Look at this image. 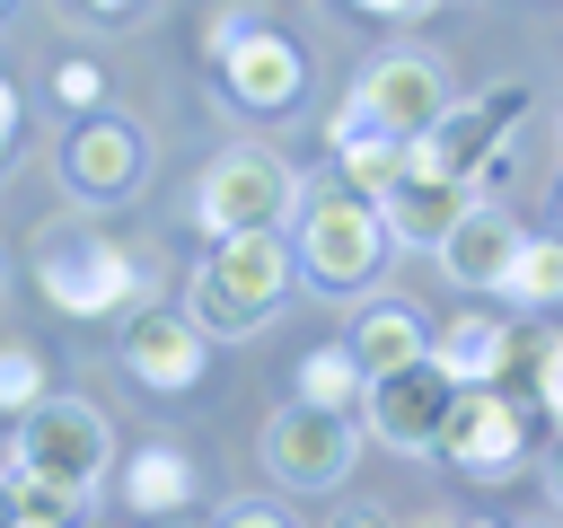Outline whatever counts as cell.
Returning <instances> with one entry per match:
<instances>
[{"label":"cell","mask_w":563,"mask_h":528,"mask_svg":"<svg viewBox=\"0 0 563 528\" xmlns=\"http://www.w3.org/2000/svg\"><path fill=\"white\" fill-rule=\"evenodd\" d=\"M290 282H299V255L282 246V229H238V238H211L202 264L185 273V308L202 334L246 343L290 308Z\"/></svg>","instance_id":"6da1fadb"},{"label":"cell","mask_w":563,"mask_h":528,"mask_svg":"<svg viewBox=\"0 0 563 528\" xmlns=\"http://www.w3.org/2000/svg\"><path fill=\"white\" fill-rule=\"evenodd\" d=\"M106 466H114V422H106V405L44 387V396L18 414V440H9V475H18V484H44V493H62V502L88 510V493L106 484Z\"/></svg>","instance_id":"7a4b0ae2"},{"label":"cell","mask_w":563,"mask_h":528,"mask_svg":"<svg viewBox=\"0 0 563 528\" xmlns=\"http://www.w3.org/2000/svg\"><path fill=\"white\" fill-rule=\"evenodd\" d=\"M141 282H150V264H141L123 238L88 229V220H53V229L35 238V290H44L62 317H114V308L141 299Z\"/></svg>","instance_id":"3957f363"},{"label":"cell","mask_w":563,"mask_h":528,"mask_svg":"<svg viewBox=\"0 0 563 528\" xmlns=\"http://www.w3.org/2000/svg\"><path fill=\"white\" fill-rule=\"evenodd\" d=\"M387 220H378V202L369 194H352V185H334V194H299V273L308 282H325V290H369L378 282V264H387Z\"/></svg>","instance_id":"277c9868"},{"label":"cell","mask_w":563,"mask_h":528,"mask_svg":"<svg viewBox=\"0 0 563 528\" xmlns=\"http://www.w3.org/2000/svg\"><path fill=\"white\" fill-rule=\"evenodd\" d=\"M299 167L282 158V150H264V141H238V150H220L211 167H202V185H194V220L211 229V238H238V229H282L290 211H299Z\"/></svg>","instance_id":"5b68a950"},{"label":"cell","mask_w":563,"mask_h":528,"mask_svg":"<svg viewBox=\"0 0 563 528\" xmlns=\"http://www.w3.org/2000/svg\"><path fill=\"white\" fill-rule=\"evenodd\" d=\"M440 106H449V70H440L431 53H378V62L352 79V97L325 114V141H361V132L413 141Z\"/></svg>","instance_id":"8992f818"},{"label":"cell","mask_w":563,"mask_h":528,"mask_svg":"<svg viewBox=\"0 0 563 528\" xmlns=\"http://www.w3.org/2000/svg\"><path fill=\"white\" fill-rule=\"evenodd\" d=\"M528 123V88H493V97H449L422 132H413V167H431V176H457V185H475L493 158H501V141Z\"/></svg>","instance_id":"52a82bcc"},{"label":"cell","mask_w":563,"mask_h":528,"mask_svg":"<svg viewBox=\"0 0 563 528\" xmlns=\"http://www.w3.org/2000/svg\"><path fill=\"white\" fill-rule=\"evenodd\" d=\"M352 414H325V405H282L273 422H264V440H255V458H264V475L273 484H290V493H334L343 475H352Z\"/></svg>","instance_id":"ba28073f"},{"label":"cell","mask_w":563,"mask_h":528,"mask_svg":"<svg viewBox=\"0 0 563 528\" xmlns=\"http://www.w3.org/2000/svg\"><path fill=\"white\" fill-rule=\"evenodd\" d=\"M449 396H457V378H449V370L431 361V343H422L405 370H378V378H361V422H369V431H378L396 458H431Z\"/></svg>","instance_id":"9c48e42d"},{"label":"cell","mask_w":563,"mask_h":528,"mask_svg":"<svg viewBox=\"0 0 563 528\" xmlns=\"http://www.w3.org/2000/svg\"><path fill=\"white\" fill-rule=\"evenodd\" d=\"M519 449H528V431H519V405H510L501 387H457L449 414H440V440H431V458H449V466L475 475V484L510 475Z\"/></svg>","instance_id":"30bf717a"},{"label":"cell","mask_w":563,"mask_h":528,"mask_svg":"<svg viewBox=\"0 0 563 528\" xmlns=\"http://www.w3.org/2000/svg\"><path fill=\"white\" fill-rule=\"evenodd\" d=\"M141 176H150V141L123 114H88L62 141V194H79V202H123Z\"/></svg>","instance_id":"8fae6325"},{"label":"cell","mask_w":563,"mask_h":528,"mask_svg":"<svg viewBox=\"0 0 563 528\" xmlns=\"http://www.w3.org/2000/svg\"><path fill=\"white\" fill-rule=\"evenodd\" d=\"M202 352H211V334L194 326V308H141L123 326V370L158 396H185L202 378Z\"/></svg>","instance_id":"7c38bea8"},{"label":"cell","mask_w":563,"mask_h":528,"mask_svg":"<svg viewBox=\"0 0 563 528\" xmlns=\"http://www.w3.org/2000/svg\"><path fill=\"white\" fill-rule=\"evenodd\" d=\"M528 352H537V334L510 326V317H484V308H457V317L431 334V361H440L457 387H501Z\"/></svg>","instance_id":"4fadbf2b"},{"label":"cell","mask_w":563,"mask_h":528,"mask_svg":"<svg viewBox=\"0 0 563 528\" xmlns=\"http://www.w3.org/2000/svg\"><path fill=\"white\" fill-rule=\"evenodd\" d=\"M299 79H308V62H299V44L282 35V26H246L229 53H220V88L246 106V114H282L290 97H299Z\"/></svg>","instance_id":"5bb4252c"},{"label":"cell","mask_w":563,"mask_h":528,"mask_svg":"<svg viewBox=\"0 0 563 528\" xmlns=\"http://www.w3.org/2000/svg\"><path fill=\"white\" fill-rule=\"evenodd\" d=\"M519 238H528V229H519L501 202H466V211H457V229H449L431 255H440V273H449L457 290H501V273H510Z\"/></svg>","instance_id":"9a60e30c"},{"label":"cell","mask_w":563,"mask_h":528,"mask_svg":"<svg viewBox=\"0 0 563 528\" xmlns=\"http://www.w3.org/2000/svg\"><path fill=\"white\" fill-rule=\"evenodd\" d=\"M475 202V185H457V176H431V167H405L387 194H378V220H387V238L396 246H440L449 229H457V211Z\"/></svg>","instance_id":"2e32d148"},{"label":"cell","mask_w":563,"mask_h":528,"mask_svg":"<svg viewBox=\"0 0 563 528\" xmlns=\"http://www.w3.org/2000/svg\"><path fill=\"white\" fill-rule=\"evenodd\" d=\"M194 458L176 449V440H141L132 458H123V510H150V519H176V510H194Z\"/></svg>","instance_id":"e0dca14e"},{"label":"cell","mask_w":563,"mask_h":528,"mask_svg":"<svg viewBox=\"0 0 563 528\" xmlns=\"http://www.w3.org/2000/svg\"><path fill=\"white\" fill-rule=\"evenodd\" d=\"M343 352H352V370H361V378L405 370V361L422 352V317H413V308H396V299H378V308H361V317H352V343H343Z\"/></svg>","instance_id":"ac0fdd59"},{"label":"cell","mask_w":563,"mask_h":528,"mask_svg":"<svg viewBox=\"0 0 563 528\" xmlns=\"http://www.w3.org/2000/svg\"><path fill=\"white\" fill-rule=\"evenodd\" d=\"M493 299H510V308H528V317H545V308L563 299V229H528Z\"/></svg>","instance_id":"d6986e66"},{"label":"cell","mask_w":563,"mask_h":528,"mask_svg":"<svg viewBox=\"0 0 563 528\" xmlns=\"http://www.w3.org/2000/svg\"><path fill=\"white\" fill-rule=\"evenodd\" d=\"M334 167H343V185L352 194H387L405 167H413V141H396V132H361V141H334Z\"/></svg>","instance_id":"ffe728a7"},{"label":"cell","mask_w":563,"mask_h":528,"mask_svg":"<svg viewBox=\"0 0 563 528\" xmlns=\"http://www.w3.org/2000/svg\"><path fill=\"white\" fill-rule=\"evenodd\" d=\"M299 405H325V414H361V370L343 343H317L299 361Z\"/></svg>","instance_id":"44dd1931"},{"label":"cell","mask_w":563,"mask_h":528,"mask_svg":"<svg viewBox=\"0 0 563 528\" xmlns=\"http://www.w3.org/2000/svg\"><path fill=\"white\" fill-rule=\"evenodd\" d=\"M44 387H53L44 378V352L35 343H0V414H26Z\"/></svg>","instance_id":"7402d4cb"},{"label":"cell","mask_w":563,"mask_h":528,"mask_svg":"<svg viewBox=\"0 0 563 528\" xmlns=\"http://www.w3.org/2000/svg\"><path fill=\"white\" fill-rule=\"evenodd\" d=\"M53 97H62V114H97V97H106V70H97L88 53H70V62L53 70Z\"/></svg>","instance_id":"603a6c76"},{"label":"cell","mask_w":563,"mask_h":528,"mask_svg":"<svg viewBox=\"0 0 563 528\" xmlns=\"http://www.w3.org/2000/svg\"><path fill=\"white\" fill-rule=\"evenodd\" d=\"M528 387H537V405H545L554 431H563V334H537V352H528Z\"/></svg>","instance_id":"cb8c5ba5"},{"label":"cell","mask_w":563,"mask_h":528,"mask_svg":"<svg viewBox=\"0 0 563 528\" xmlns=\"http://www.w3.org/2000/svg\"><path fill=\"white\" fill-rule=\"evenodd\" d=\"M255 18H264V9H211V26H202V53L220 62V53H229V44H238V35L255 26Z\"/></svg>","instance_id":"d4e9b609"},{"label":"cell","mask_w":563,"mask_h":528,"mask_svg":"<svg viewBox=\"0 0 563 528\" xmlns=\"http://www.w3.org/2000/svg\"><path fill=\"white\" fill-rule=\"evenodd\" d=\"M325 528H405V519L378 510V502H352V510H325Z\"/></svg>","instance_id":"484cf974"},{"label":"cell","mask_w":563,"mask_h":528,"mask_svg":"<svg viewBox=\"0 0 563 528\" xmlns=\"http://www.w3.org/2000/svg\"><path fill=\"white\" fill-rule=\"evenodd\" d=\"M220 528H290V519H282V510H264V502H229V510H220Z\"/></svg>","instance_id":"4316f807"},{"label":"cell","mask_w":563,"mask_h":528,"mask_svg":"<svg viewBox=\"0 0 563 528\" xmlns=\"http://www.w3.org/2000/svg\"><path fill=\"white\" fill-rule=\"evenodd\" d=\"M9 150H18V88L0 79V176H9Z\"/></svg>","instance_id":"83f0119b"},{"label":"cell","mask_w":563,"mask_h":528,"mask_svg":"<svg viewBox=\"0 0 563 528\" xmlns=\"http://www.w3.org/2000/svg\"><path fill=\"white\" fill-rule=\"evenodd\" d=\"M352 9H361V18H422L431 0H352Z\"/></svg>","instance_id":"f1b7e54d"},{"label":"cell","mask_w":563,"mask_h":528,"mask_svg":"<svg viewBox=\"0 0 563 528\" xmlns=\"http://www.w3.org/2000/svg\"><path fill=\"white\" fill-rule=\"evenodd\" d=\"M545 493H554V510H563V431H554V449H545Z\"/></svg>","instance_id":"f546056e"},{"label":"cell","mask_w":563,"mask_h":528,"mask_svg":"<svg viewBox=\"0 0 563 528\" xmlns=\"http://www.w3.org/2000/svg\"><path fill=\"white\" fill-rule=\"evenodd\" d=\"M88 9H97V18H132L141 0H88Z\"/></svg>","instance_id":"4dcf8cb0"},{"label":"cell","mask_w":563,"mask_h":528,"mask_svg":"<svg viewBox=\"0 0 563 528\" xmlns=\"http://www.w3.org/2000/svg\"><path fill=\"white\" fill-rule=\"evenodd\" d=\"M9 528H70V519H35V510H9Z\"/></svg>","instance_id":"1f68e13d"},{"label":"cell","mask_w":563,"mask_h":528,"mask_svg":"<svg viewBox=\"0 0 563 528\" xmlns=\"http://www.w3.org/2000/svg\"><path fill=\"white\" fill-rule=\"evenodd\" d=\"M554 220H563V176H554Z\"/></svg>","instance_id":"d6a6232c"},{"label":"cell","mask_w":563,"mask_h":528,"mask_svg":"<svg viewBox=\"0 0 563 528\" xmlns=\"http://www.w3.org/2000/svg\"><path fill=\"white\" fill-rule=\"evenodd\" d=\"M0 528H9V484H0Z\"/></svg>","instance_id":"836d02e7"},{"label":"cell","mask_w":563,"mask_h":528,"mask_svg":"<svg viewBox=\"0 0 563 528\" xmlns=\"http://www.w3.org/2000/svg\"><path fill=\"white\" fill-rule=\"evenodd\" d=\"M167 528H185V519H167Z\"/></svg>","instance_id":"e575fe53"},{"label":"cell","mask_w":563,"mask_h":528,"mask_svg":"<svg viewBox=\"0 0 563 528\" xmlns=\"http://www.w3.org/2000/svg\"><path fill=\"white\" fill-rule=\"evenodd\" d=\"M475 528H493V519H475Z\"/></svg>","instance_id":"d590c367"},{"label":"cell","mask_w":563,"mask_h":528,"mask_svg":"<svg viewBox=\"0 0 563 528\" xmlns=\"http://www.w3.org/2000/svg\"><path fill=\"white\" fill-rule=\"evenodd\" d=\"M422 528H440V519H422Z\"/></svg>","instance_id":"8d00e7d4"}]
</instances>
